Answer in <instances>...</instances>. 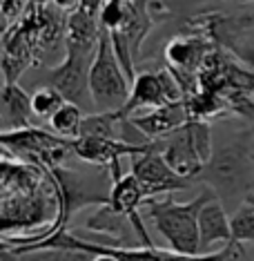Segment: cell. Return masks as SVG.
Masks as SVG:
<instances>
[{"label": "cell", "mask_w": 254, "mask_h": 261, "mask_svg": "<svg viewBox=\"0 0 254 261\" xmlns=\"http://www.w3.org/2000/svg\"><path fill=\"white\" fill-rule=\"evenodd\" d=\"M212 197H216L212 190H203L196 199L179 203L172 194L165 199H150L145 201L147 217L152 219L158 234L167 241L170 250L199 257L201 254V234H199V212Z\"/></svg>", "instance_id": "6da1fadb"}, {"label": "cell", "mask_w": 254, "mask_h": 261, "mask_svg": "<svg viewBox=\"0 0 254 261\" xmlns=\"http://www.w3.org/2000/svg\"><path fill=\"white\" fill-rule=\"evenodd\" d=\"M145 201L147 199L143 194V188H140L138 179L132 174V172H127V174H123L118 181L111 183V188H109V207L132 221L134 230H136V234H138L140 248H156L154 241H152V237L147 234V228L143 225V219H140V215H138V207L143 205Z\"/></svg>", "instance_id": "8fae6325"}, {"label": "cell", "mask_w": 254, "mask_h": 261, "mask_svg": "<svg viewBox=\"0 0 254 261\" xmlns=\"http://www.w3.org/2000/svg\"><path fill=\"white\" fill-rule=\"evenodd\" d=\"M243 3H247V0H243Z\"/></svg>", "instance_id": "44dd1931"}, {"label": "cell", "mask_w": 254, "mask_h": 261, "mask_svg": "<svg viewBox=\"0 0 254 261\" xmlns=\"http://www.w3.org/2000/svg\"><path fill=\"white\" fill-rule=\"evenodd\" d=\"M132 94V81L118 61L109 34L100 29L92 69H90V96L96 112H121Z\"/></svg>", "instance_id": "3957f363"}, {"label": "cell", "mask_w": 254, "mask_h": 261, "mask_svg": "<svg viewBox=\"0 0 254 261\" xmlns=\"http://www.w3.org/2000/svg\"><path fill=\"white\" fill-rule=\"evenodd\" d=\"M252 134H254V127H252Z\"/></svg>", "instance_id": "ffe728a7"}, {"label": "cell", "mask_w": 254, "mask_h": 261, "mask_svg": "<svg viewBox=\"0 0 254 261\" xmlns=\"http://www.w3.org/2000/svg\"><path fill=\"white\" fill-rule=\"evenodd\" d=\"M36 3H43V0H36Z\"/></svg>", "instance_id": "d6986e66"}, {"label": "cell", "mask_w": 254, "mask_h": 261, "mask_svg": "<svg viewBox=\"0 0 254 261\" xmlns=\"http://www.w3.org/2000/svg\"><path fill=\"white\" fill-rule=\"evenodd\" d=\"M82 121H85V116H82L78 105L76 103H63V108L49 118V125H51V132H54L56 136L67 139V141H76L80 136Z\"/></svg>", "instance_id": "9a60e30c"}, {"label": "cell", "mask_w": 254, "mask_h": 261, "mask_svg": "<svg viewBox=\"0 0 254 261\" xmlns=\"http://www.w3.org/2000/svg\"><path fill=\"white\" fill-rule=\"evenodd\" d=\"M87 0H51L56 11H63V14H78V11L85 7Z\"/></svg>", "instance_id": "ac0fdd59"}, {"label": "cell", "mask_w": 254, "mask_h": 261, "mask_svg": "<svg viewBox=\"0 0 254 261\" xmlns=\"http://www.w3.org/2000/svg\"><path fill=\"white\" fill-rule=\"evenodd\" d=\"M58 190H61V223H58V232L67 230V223L76 212L87 205H107L109 194L100 192V179H90V176L80 174L78 170L56 168L54 170Z\"/></svg>", "instance_id": "ba28073f"}, {"label": "cell", "mask_w": 254, "mask_h": 261, "mask_svg": "<svg viewBox=\"0 0 254 261\" xmlns=\"http://www.w3.org/2000/svg\"><path fill=\"white\" fill-rule=\"evenodd\" d=\"M199 234H201V254L218 252L228 246H234L232 219L228 217L223 201L212 197L199 212ZM239 246V243H236Z\"/></svg>", "instance_id": "7c38bea8"}, {"label": "cell", "mask_w": 254, "mask_h": 261, "mask_svg": "<svg viewBox=\"0 0 254 261\" xmlns=\"http://www.w3.org/2000/svg\"><path fill=\"white\" fill-rule=\"evenodd\" d=\"M187 121H190V114H187L185 100L163 105V108H158V110H152V112L136 114V116L129 118V123L138 129V134L143 136L147 143H154V141L165 139V136L172 134L174 129L185 125Z\"/></svg>", "instance_id": "4fadbf2b"}, {"label": "cell", "mask_w": 254, "mask_h": 261, "mask_svg": "<svg viewBox=\"0 0 254 261\" xmlns=\"http://www.w3.org/2000/svg\"><path fill=\"white\" fill-rule=\"evenodd\" d=\"M0 118H3V134L18 132V129L32 127V96L22 90L18 83L3 85V100H0Z\"/></svg>", "instance_id": "5bb4252c"}, {"label": "cell", "mask_w": 254, "mask_h": 261, "mask_svg": "<svg viewBox=\"0 0 254 261\" xmlns=\"http://www.w3.org/2000/svg\"><path fill=\"white\" fill-rule=\"evenodd\" d=\"M154 145L170 168L187 181H196L214 156L212 127L205 121H187L165 139L154 141Z\"/></svg>", "instance_id": "7a4b0ae2"}, {"label": "cell", "mask_w": 254, "mask_h": 261, "mask_svg": "<svg viewBox=\"0 0 254 261\" xmlns=\"http://www.w3.org/2000/svg\"><path fill=\"white\" fill-rule=\"evenodd\" d=\"M129 172L138 179L147 201L158 199V197H170L172 192H183V190L192 186V181L183 179V176H179L170 168L154 143H152L150 152L132 159V170Z\"/></svg>", "instance_id": "9c48e42d"}, {"label": "cell", "mask_w": 254, "mask_h": 261, "mask_svg": "<svg viewBox=\"0 0 254 261\" xmlns=\"http://www.w3.org/2000/svg\"><path fill=\"white\" fill-rule=\"evenodd\" d=\"M63 103H67L63 94L49 85L40 87V90H36V94H32V110L36 118H51L63 108Z\"/></svg>", "instance_id": "e0dca14e"}, {"label": "cell", "mask_w": 254, "mask_h": 261, "mask_svg": "<svg viewBox=\"0 0 254 261\" xmlns=\"http://www.w3.org/2000/svg\"><path fill=\"white\" fill-rule=\"evenodd\" d=\"M250 176H252V156L245 139L228 143L214 152L212 161L201 172L199 181H205L218 199H232L236 194H250Z\"/></svg>", "instance_id": "277c9868"}, {"label": "cell", "mask_w": 254, "mask_h": 261, "mask_svg": "<svg viewBox=\"0 0 254 261\" xmlns=\"http://www.w3.org/2000/svg\"><path fill=\"white\" fill-rule=\"evenodd\" d=\"M232 234L234 243H254V192L241 199L239 207L232 215Z\"/></svg>", "instance_id": "2e32d148"}, {"label": "cell", "mask_w": 254, "mask_h": 261, "mask_svg": "<svg viewBox=\"0 0 254 261\" xmlns=\"http://www.w3.org/2000/svg\"><path fill=\"white\" fill-rule=\"evenodd\" d=\"M179 100H185V96H183V90L172 69L163 67L154 69V72L145 69V72H138L134 79L132 94H129L127 105L121 110V116L129 121L136 114H145V112L158 110L170 103H179Z\"/></svg>", "instance_id": "52a82bcc"}, {"label": "cell", "mask_w": 254, "mask_h": 261, "mask_svg": "<svg viewBox=\"0 0 254 261\" xmlns=\"http://www.w3.org/2000/svg\"><path fill=\"white\" fill-rule=\"evenodd\" d=\"M152 143H129L125 139H103V136H78L72 141V152L80 161L109 170L111 165L121 163L123 156H140L150 152Z\"/></svg>", "instance_id": "30bf717a"}, {"label": "cell", "mask_w": 254, "mask_h": 261, "mask_svg": "<svg viewBox=\"0 0 254 261\" xmlns=\"http://www.w3.org/2000/svg\"><path fill=\"white\" fill-rule=\"evenodd\" d=\"M100 40V38H98ZM98 43H78V40H69L67 43V56L58 65L56 69L49 72V83L47 85L54 87L63 94L67 103H90V69L96 56Z\"/></svg>", "instance_id": "8992f818"}, {"label": "cell", "mask_w": 254, "mask_h": 261, "mask_svg": "<svg viewBox=\"0 0 254 261\" xmlns=\"http://www.w3.org/2000/svg\"><path fill=\"white\" fill-rule=\"evenodd\" d=\"M0 141H3V150L9 152L14 159L38 165L49 172L63 168L65 159L72 152V141L61 139V136L49 134L34 125L27 129H18V132H5Z\"/></svg>", "instance_id": "5b68a950"}]
</instances>
